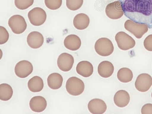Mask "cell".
<instances>
[{"label": "cell", "instance_id": "cell-14", "mask_svg": "<svg viewBox=\"0 0 152 114\" xmlns=\"http://www.w3.org/2000/svg\"><path fill=\"white\" fill-rule=\"evenodd\" d=\"M29 106L31 110L34 112H42L47 108V100L42 96H35L31 99Z\"/></svg>", "mask_w": 152, "mask_h": 114}, {"label": "cell", "instance_id": "cell-21", "mask_svg": "<svg viewBox=\"0 0 152 114\" xmlns=\"http://www.w3.org/2000/svg\"><path fill=\"white\" fill-rule=\"evenodd\" d=\"M44 87L43 81L41 77L34 76L29 80L28 82V88L33 93H38L42 90Z\"/></svg>", "mask_w": 152, "mask_h": 114}, {"label": "cell", "instance_id": "cell-3", "mask_svg": "<svg viewBox=\"0 0 152 114\" xmlns=\"http://www.w3.org/2000/svg\"><path fill=\"white\" fill-rule=\"evenodd\" d=\"M66 89L68 93L73 96H78L83 93L85 85L83 81L77 78L70 77L66 83Z\"/></svg>", "mask_w": 152, "mask_h": 114}, {"label": "cell", "instance_id": "cell-11", "mask_svg": "<svg viewBox=\"0 0 152 114\" xmlns=\"http://www.w3.org/2000/svg\"><path fill=\"white\" fill-rule=\"evenodd\" d=\"M74 62V57L67 53H62L59 56L57 61L58 67L62 71L66 72L71 70Z\"/></svg>", "mask_w": 152, "mask_h": 114}, {"label": "cell", "instance_id": "cell-23", "mask_svg": "<svg viewBox=\"0 0 152 114\" xmlns=\"http://www.w3.org/2000/svg\"><path fill=\"white\" fill-rule=\"evenodd\" d=\"M13 94V90L10 85L6 83L0 85V99L4 101L10 100Z\"/></svg>", "mask_w": 152, "mask_h": 114}, {"label": "cell", "instance_id": "cell-12", "mask_svg": "<svg viewBox=\"0 0 152 114\" xmlns=\"http://www.w3.org/2000/svg\"><path fill=\"white\" fill-rule=\"evenodd\" d=\"M88 109L91 113L102 114L107 110V106L103 100L99 99H94L88 103Z\"/></svg>", "mask_w": 152, "mask_h": 114}, {"label": "cell", "instance_id": "cell-25", "mask_svg": "<svg viewBox=\"0 0 152 114\" xmlns=\"http://www.w3.org/2000/svg\"><path fill=\"white\" fill-rule=\"evenodd\" d=\"M34 0H15V4L16 7L21 10H24L32 6Z\"/></svg>", "mask_w": 152, "mask_h": 114}, {"label": "cell", "instance_id": "cell-4", "mask_svg": "<svg viewBox=\"0 0 152 114\" xmlns=\"http://www.w3.org/2000/svg\"><path fill=\"white\" fill-rule=\"evenodd\" d=\"M124 28L138 39L142 38L148 31V27L146 24L138 23L131 20L125 22Z\"/></svg>", "mask_w": 152, "mask_h": 114}, {"label": "cell", "instance_id": "cell-28", "mask_svg": "<svg viewBox=\"0 0 152 114\" xmlns=\"http://www.w3.org/2000/svg\"><path fill=\"white\" fill-rule=\"evenodd\" d=\"M144 46L148 51L152 52V34L149 35L144 41Z\"/></svg>", "mask_w": 152, "mask_h": 114}, {"label": "cell", "instance_id": "cell-17", "mask_svg": "<svg viewBox=\"0 0 152 114\" xmlns=\"http://www.w3.org/2000/svg\"><path fill=\"white\" fill-rule=\"evenodd\" d=\"M114 71L113 64L108 61H103L99 64L98 67V72L103 78H109L113 74Z\"/></svg>", "mask_w": 152, "mask_h": 114}, {"label": "cell", "instance_id": "cell-6", "mask_svg": "<svg viewBox=\"0 0 152 114\" xmlns=\"http://www.w3.org/2000/svg\"><path fill=\"white\" fill-rule=\"evenodd\" d=\"M10 28L16 34L23 33L26 30L27 25L24 18L20 15H14L9 18L8 21Z\"/></svg>", "mask_w": 152, "mask_h": 114}, {"label": "cell", "instance_id": "cell-19", "mask_svg": "<svg viewBox=\"0 0 152 114\" xmlns=\"http://www.w3.org/2000/svg\"><path fill=\"white\" fill-rule=\"evenodd\" d=\"M90 19L87 15L81 13L76 15L74 17L73 24L75 27L78 30H83L89 26Z\"/></svg>", "mask_w": 152, "mask_h": 114}, {"label": "cell", "instance_id": "cell-30", "mask_svg": "<svg viewBox=\"0 0 152 114\" xmlns=\"http://www.w3.org/2000/svg\"><path fill=\"white\" fill-rule=\"evenodd\" d=\"M151 97H152V94H151Z\"/></svg>", "mask_w": 152, "mask_h": 114}, {"label": "cell", "instance_id": "cell-10", "mask_svg": "<svg viewBox=\"0 0 152 114\" xmlns=\"http://www.w3.org/2000/svg\"><path fill=\"white\" fill-rule=\"evenodd\" d=\"M33 70V65L26 60L20 61L16 64L15 68L16 75L21 78H26L32 74Z\"/></svg>", "mask_w": 152, "mask_h": 114}, {"label": "cell", "instance_id": "cell-15", "mask_svg": "<svg viewBox=\"0 0 152 114\" xmlns=\"http://www.w3.org/2000/svg\"><path fill=\"white\" fill-rule=\"evenodd\" d=\"M130 101V95L126 91L121 90L118 91L114 96V103L115 105L120 108L127 106Z\"/></svg>", "mask_w": 152, "mask_h": 114}, {"label": "cell", "instance_id": "cell-29", "mask_svg": "<svg viewBox=\"0 0 152 114\" xmlns=\"http://www.w3.org/2000/svg\"><path fill=\"white\" fill-rule=\"evenodd\" d=\"M142 114H152V104H146L144 105L141 110Z\"/></svg>", "mask_w": 152, "mask_h": 114}, {"label": "cell", "instance_id": "cell-16", "mask_svg": "<svg viewBox=\"0 0 152 114\" xmlns=\"http://www.w3.org/2000/svg\"><path fill=\"white\" fill-rule=\"evenodd\" d=\"M76 71L80 75L88 78L93 74L94 68L91 62L88 61H81L77 64Z\"/></svg>", "mask_w": 152, "mask_h": 114}, {"label": "cell", "instance_id": "cell-20", "mask_svg": "<svg viewBox=\"0 0 152 114\" xmlns=\"http://www.w3.org/2000/svg\"><path fill=\"white\" fill-rule=\"evenodd\" d=\"M63 81V77L61 75L57 73H52L48 77V85L51 89L56 90L62 86Z\"/></svg>", "mask_w": 152, "mask_h": 114}, {"label": "cell", "instance_id": "cell-26", "mask_svg": "<svg viewBox=\"0 0 152 114\" xmlns=\"http://www.w3.org/2000/svg\"><path fill=\"white\" fill-rule=\"evenodd\" d=\"M46 6L51 10H56L61 7L62 0H45Z\"/></svg>", "mask_w": 152, "mask_h": 114}, {"label": "cell", "instance_id": "cell-13", "mask_svg": "<svg viewBox=\"0 0 152 114\" xmlns=\"http://www.w3.org/2000/svg\"><path fill=\"white\" fill-rule=\"evenodd\" d=\"M27 42L28 45L31 48L38 49L42 46L44 43V38L40 32L33 31L28 34Z\"/></svg>", "mask_w": 152, "mask_h": 114}, {"label": "cell", "instance_id": "cell-1", "mask_svg": "<svg viewBox=\"0 0 152 114\" xmlns=\"http://www.w3.org/2000/svg\"><path fill=\"white\" fill-rule=\"evenodd\" d=\"M121 2L126 17L152 28V0H118Z\"/></svg>", "mask_w": 152, "mask_h": 114}, {"label": "cell", "instance_id": "cell-9", "mask_svg": "<svg viewBox=\"0 0 152 114\" xmlns=\"http://www.w3.org/2000/svg\"><path fill=\"white\" fill-rule=\"evenodd\" d=\"M135 85L136 89L140 92L148 91L152 85L151 76L146 73L139 75L136 80Z\"/></svg>", "mask_w": 152, "mask_h": 114}, {"label": "cell", "instance_id": "cell-18", "mask_svg": "<svg viewBox=\"0 0 152 114\" xmlns=\"http://www.w3.org/2000/svg\"><path fill=\"white\" fill-rule=\"evenodd\" d=\"M81 45L80 39L76 35H69L66 37L64 40L65 47L71 51L78 50L80 48Z\"/></svg>", "mask_w": 152, "mask_h": 114}, {"label": "cell", "instance_id": "cell-24", "mask_svg": "<svg viewBox=\"0 0 152 114\" xmlns=\"http://www.w3.org/2000/svg\"><path fill=\"white\" fill-rule=\"evenodd\" d=\"M66 6L68 9L72 11L79 9L82 6L83 0H66Z\"/></svg>", "mask_w": 152, "mask_h": 114}, {"label": "cell", "instance_id": "cell-22", "mask_svg": "<svg viewBox=\"0 0 152 114\" xmlns=\"http://www.w3.org/2000/svg\"><path fill=\"white\" fill-rule=\"evenodd\" d=\"M117 78L119 81L123 83L131 82L133 78L132 72L128 68H122L118 72Z\"/></svg>", "mask_w": 152, "mask_h": 114}, {"label": "cell", "instance_id": "cell-5", "mask_svg": "<svg viewBox=\"0 0 152 114\" xmlns=\"http://www.w3.org/2000/svg\"><path fill=\"white\" fill-rule=\"evenodd\" d=\"M115 39L118 47L123 51L131 49L135 45V40L124 32L121 31L117 33Z\"/></svg>", "mask_w": 152, "mask_h": 114}, {"label": "cell", "instance_id": "cell-7", "mask_svg": "<svg viewBox=\"0 0 152 114\" xmlns=\"http://www.w3.org/2000/svg\"><path fill=\"white\" fill-rule=\"evenodd\" d=\"M47 14L44 10L35 7L28 12V17L31 23L34 26H40L44 23L47 19Z\"/></svg>", "mask_w": 152, "mask_h": 114}, {"label": "cell", "instance_id": "cell-27", "mask_svg": "<svg viewBox=\"0 0 152 114\" xmlns=\"http://www.w3.org/2000/svg\"><path fill=\"white\" fill-rule=\"evenodd\" d=\"M9 35L4 27L0 26V44H5L9 40Z\"/></svg>", "mask_w": 152, "mask_h": 114}, {"label": "cell", "instance_id": "cell-8", "mask_svg": "<svg viewBox=\"0 0 152 114\" xmlns=\"http://www.w3.org/2000/svg\"><path fill=\"white\" fill-rule=\"evenodd\" d=\"M105 13L107 17L112 20L121 18L124 14L121 2L118 1L108 4L106 7Z\"/></svg>", "mask_w": 152, "mask_h": 114}, {"label": "cell", "instance_id": "cell-2", "mask_svg": "<svg viewBox=\"0 0 152 114\" xmlns=\"http://www.w3.org/2000/svg\"><path fill=\"white\" fill-rule=\"evenodd\" d=\"M95 50L99 55L107 57L112 55L113 52V45L110 40L107 38H100L95 44Z\"/></svg>", "mask_w": 152, "mask_h": 114}]
</instances>
